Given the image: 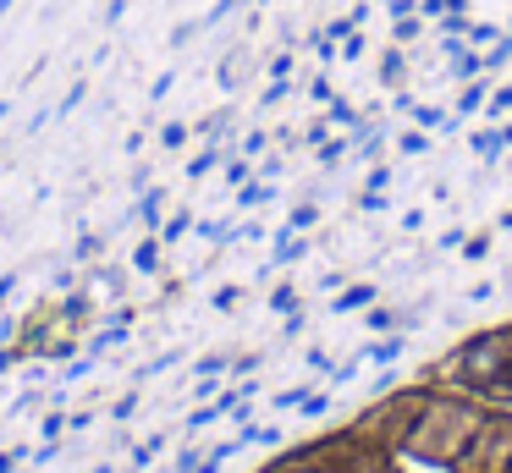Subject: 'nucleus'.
<instances>
[{
  "mask_svg": "<svg viewBox=\"0 0 512 473\" xmlns=\"http://www.w3.org/2000/svg\"><path fill=\"white\" fill-rule=\"evenodd\" d=\"M419 380L446 385V391H463V396H474V402H485V407H512V319L452 341Z\"/></svg>",
  "mask_w": 512,
  "mask_h": 473,
  "instance_id": "obj_1",
  "label": "nucleus"
},
{
  "mask_svg": "<svg viewBox=\"0 0 512 473\" xmlns=\"http://www.w3.org/2000/svg\"><path fill=\"white\" fill-rule=\"evenodd\" d=\"M479 418H485V402H474V396H463V391H446V385H430V402H424L419 429H413L402 462L446 473L452 457L468 446V435L479 429Z\"/></svg>",
  "mask_w": 512,
  "mask_h": 473,
  "instance_id": "obj_2",
  "label": "nucleus"
},
{
  "mask_svg": "<svg viewBox=\"0 0 512 473\" xmlns=\"http://www.w3.org/2000/svg\"><path fill=\"white\" fill-rule=\"evenodd\" d=\"M391 451H380L375 440H364L353 424L342 429H325L314 440H298V446L276 451L270 462H259L254 473H386L391 468Z\"/></svg>",
  "mask_w": 512,
  "mask_h": 473,
  "instance_id": "obj_3",
  "label": "nucleus"
},
{
  "mask_svg": "<svg viewBox=\"0 0 512 473\" xmlns=\"http://www.w3.org/2000/svg\"><path fill=\"white\" fill-rule=\"evenodd\" d=\"M424 402H430V380H408V385L380 391L375 402H364L353 418H347V424H353L364 440H375L380 451L402 457V451H408V440H413V429H419Z\"/></svg>",
  "mask_w": 512,
  "mask_h": 473,
  "instance_id": "obj_4",
  "label": "nucleus"
},
{
  "mask_svg": "<svg viewBox=\"0 0 512 473\" xmlns=\"http://www.w3.org/2000/svg\"><path fill=\"white\" fill-rule=\"evenodd\" d=\"M446 473H512V407H485L479 429Z\"/></svg>",
  "mask_w": 512,
  "mask_h": 473,
  "instance_id": "obj_5",
  "label": "nucleus"
}]
</instances>
